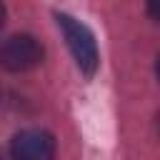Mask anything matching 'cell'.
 <instances>
[{
  "mask_svg": "<svg viewBox=\"0 0 160 160\" xmlns=\"http://www.w3.org/2000/svg\"><path fill=\"white\" fill-rule=\"evenodd\" d=\"M148 10H150V15H152L155 20H160V2H152V5L148 8Z\"/></svg>",
  "mask_w": 160,
  "mask_h": 160,
  "instance_id": "obj_4",
  "label": "cell"
},
{
  "mask_svg": "<svg viewBox=\"0 0 160 160\" xmlns=\"http://www.w3.org/2000/svg\"><path fill=\"white\" fill-rule=\"evenodd\" d=\"M42 62V45L32 35H10L0 42V65L10 72H25Z\"/></svg>",
  "mask_w": 160,
  "mask_h": 160,
  "instance_id": "obj_2",
  "label": "cell"
},
{
  "mask_svg": "<svg viewBox=\"0 0 160 160\" xmlns=\"http://www.w3.org/2000/svg\"><path fill=\"white\" fill-rule=\"evenodd\" d=\"M55 20L68 40V48L80 68L82 75L92 78L98 65H100V52H98V42H95V35L90 32V28L85 22H80L78 18L68 15V12H55Z\"/></svg>",
  "mask_w": 160,
  "mask_h": 160,
  "instance_id": "obj_1",
  "label": "cell"
},
{
  "mask_svg": "<svg viewBox=\"0 0 160 160\" xmlns=\"http://www.w3.org/2000/svg\"><path fill=\"white\" fill-rule=\"evenodd\" d=\"M12 160H52L55 158V140L45 130H20L10 142Z\"/></svg>",
  "mask_w": 160,
  "mask_h": 160,
  "instance_id": "obj_3",
  "label": "cell"
},
{
  "mask_svg": "<svg viewBox=\"0 0 160 160\" xmlns=\"http://www.w3.org/2000/svg\"><path fill=\"white\" fill-rule=\"evenodd\" d=\"M2 20H5V8L0 5V25H2Z\"/></svg>",
  "mask_w": 160,
  "mask_h": 160,
  "instance_id": "obj_5",
  "label": "cell"
},
{
  "mask_svg": "<svg viewBox=\"0 0 160 160\" xmlns=\"http://www.w3.org/2000/svg\"><path fill=\"white\" fill-rule=\"evenodd\" d=\"M155 72H158V80H160V58H158V65H155Z\"/></svg>",
  "mask_w": 160,
  "mask_h": 160,
  "instance_id": "obj_6",
  "label": "cell"
}]
</instances>
